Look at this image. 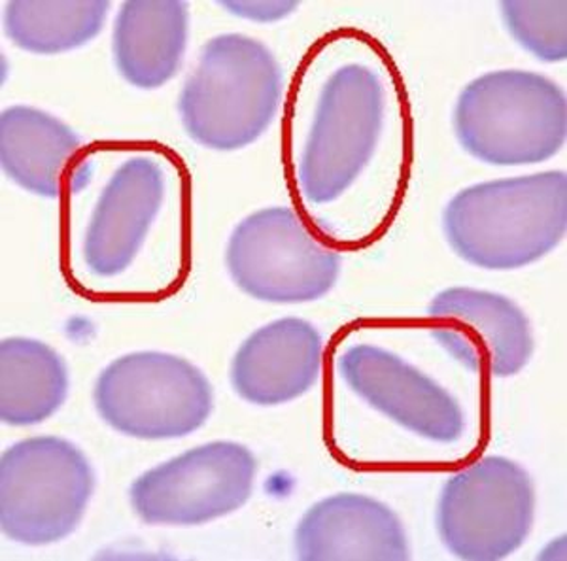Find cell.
<instances>
[{
  "label": "cell",
  "instance_id": "9c48e42d",
  "mask_svg": "<svg viewBox=\"0 0 567 561\" xmlns=\"http://www.w3.org/2000/svg\"><path fill=\"white\" fill-rule=\"evenodd\" d=\"M258 458L237 440H210L142 472L130 486L142 522L194 528L243 509L256 490Z\"/></svg>",
  "mask_w": 567,
  "mask_h": 561
},
{
  "label": "cell",
  "instance_id": "d6986e66",
  "mask_svg": "<svg viewBox=\"0 0 567 561\" xmlns=\"http://www.w3.org/2000/svg\"><path fill=\"white\" fill-rule=\"evenodd\" d=\"M502 21L511 39L542 63L567 59L566 0H503Z\"/></svg>",
  "mask_w": 567,
  "mask_h": 561
},
{
  "label": "cell",
  "instance_id": "4fadbf2b",
  "mask_svg": "<svg viewBox=\"0 0 567 561\" xmlns=\"http://www.w3.org/2000/svg\"><path fill=\"white\" fill-rule=\"evenodd\" d=\"M323 363V339L315 323L284 316L246 336L233 355V392L254 407H280L317 386Z\"/></svg>",
  "mask_w": 567,
  "mask_h": 561
},
{
  "label": "cell",
  "instance_id": "8992f818",
  "mask_svg": "<svg viewBox=\"0 0 567 561\" xmlns=\"http://www.w3.org/2000/svg\"><path fill=\"white\" fill-rule=\"evenodd\" d=\"M99 418L123 437L175 440L199 432L214 411V387L182 355L141 350L123 354L93 386Z\"/></svg>",
  "mask_w": 567,
  "mask_h": 561
},
{
  "label": "cell",
  "instance_id": "7a4b0ae2",
  "mask_svg": "<svg viewBox=\"0 0 567 561\" xmlns=\"http://www.w3.org/2000/svg\"><path fill=\"white\" fill-rule=\"evenodd\" d=\"M282 97V65L271 48L248 34L226 33L200 48L176 108L195 144L227 154L258 143Z\"/></svg>",
  "mask_w": 567,
  "mask_h": 561
},
{
  "label": "cell",
  "instance_id": "5b68a950",
  "mask_svg": "<svg viewBox=\"0 0 567 561\" xmlns=\"http://www.w3.org/2000/svg\"><path fill=\"white\" fill-rule=\"evenodd\" d=\"M97 488L87 454L58 435L18 440L0 458V529L8 541L48 547L80 528Z\"/></svg>",
  "mask_w": 567,
  "mask_h": 561
},
{
  "label": "cell",
  "instance_id": "30bf717a",
  "mask_svg": "<svg viewBox=\"0 0 567 561\" xmlns=\"http://www.w3.org/2000/svg\"><path fill=\"white\" fill-rule=\"evenodd\" d=\"M337 371L358 399L414 437L435 445L464 437L467 416L458 397L403 355L358 342L342 350Z\"/></svg>",
  "mask_w": 567,
  "mask_h": 561
},
{
  "label": "cell",
  "instance_id": "2e32d148",
  "mask_svg": "<svg viewBox=\"0 0 567 561\" xmlns=\"http://www.w3.org/2000/svg\"><path fill=\"white\" fill-rule=\"evenodd\" d=\"M80 136L50 112L12 104L0 114V165L8 180L27 194L55 199Z\"/></svg>",
  "mask_w": 567,
  "mask_h": 561
},
{
  "label": "cell",
  "instance_id": "6da1fadb",
  "mask_svg": "<svg viewBox=\"0 0 567 561\" xmlns=\"http://www.w3.org/2000/svg\"><path fill=\"white\" fill-rule=\"evenodd\" d=\"M452 252L483 271H518L555 252L567 232L564 170L477 181L443 208Z\"/></svg>",
  "mask_w": 567,
  "mask_h": 561
},
{
  "label": "cell",
  "instance_id": "e0dca14e",
  "mask_svg": "<svg viewBox=\"0 0 567 561\" xmlns=\"http://www.w3.org/2000/svg\"><path fill=\"white\" fill-rule=\"evenodd\" d=\"M69 392V365L48 342L31 336H8L0 342L2 424L39 426L61 411Z\"/></svg>",
  "mask_w": 567,
  "mask_h": 561
},
{
  "label": "cell",
  "instance_id": "9a60e30c",
  "mask_svg": "<svg viewBox=\"0 0 567 561\" xmlns=\"http://www.w3.org/2000/svg\"><path fill=\"white\" fill-rule=\"evenodd\" d=\"M192 13L182 0H127L112 27L117 74L135 90L154 91L175 80L186 55Z\"/></svg>",
  "mask_w": 567,
  "mask_h": 561
},
{
  "label": "cell",
  "instance_id": "3957f363",
  "mask_svg": "<svg viewBox=\"0 0 567 561\" xmlns=\"http://www.w3.org/2000/svg\"><path fill=\"white\" fill-rule=\"evenodd\" d=\"M452 129L465 154L484 165L550 162L566 146V91L542 72H484L460 91Z\"/></svg>",
  "mask_w": 567,
  "mask_h": 561
},
{
  "label": "cell",
  "instance_id": "ba28073f",
  "mask_svg": "<svg viewBox=\"0 0 567 561\" xmlns=\"http://www.w3.org/2000/svg\"><path fill=\"white\" fill-rule=\"evenodd\" d=\"M226 269L246 298L269 304L315 303L341 277V256L323 246L296 210L264 207L233 227Z\"/></svg>",
  "mask_w": 567,
  "mask_h": 561
},
{
  "label": "cell",
  "instance_id": "5bb4252c",
  "mask_svg": "<svg viewBox=\"0 0 567 561\" xmlns=\"http://www.w3.org/2000/svg\"><path fill=\"white\" fill-rule=\"evenodd\" d=\"M293 552L301 561H405L411 544L390 505L339 491L305 510L293 529Z\"/></svg>",
  "mask_w": 567,
  "mask_h": 561
},
{
  "label": "cell",
  "instance_id": "277c9868",
  "mask_svg": "<svg viewBox=\"0 0 567 561\" xmlns=\"http://www.w3.org/2000/svg\"><path fill=\"white\" fill-rule=\"evenodd\" d=\"M381 72L361 61L337 66L318 91L297 163V186L312 207L349 194L373 163L386 125Z\"/></svg>",
  "mask_w": 567,
  "mask_h": 561
},
{
  "label": "cell",
  "instance_id": "ac0fdd59",
  "mask_svg": "<svg viewBox=\"0 0 567 561\" xmlns=\"http://www.w3.org/2000/svg\"><path fill=\"white\" fill-rule=\"evenodd\" d=\"M109 0H10L2 13L4 34L33 55H61L103 33Z\"/></svg>",
  "mask_w": 567,
  "mask_h": 561
},
{
  "label": "cell",
  "instance_id": "52a82bcc",
  "mask_svg": "<svg viewBox=\"0 0 567 561\" xmlns=\"http://www.w3.org/2000/svg\"><path fill=\"white\" fill-rule=\"evenodd\" d=\"M534 478L515 459L486 456L446 478L435 528L462 561H502L523 549L534 529Z\"/></svg>",
  "mask_w": 567,
  "mask_h": 561
},
{
  "label": "cell",
  "instance_id": "7c38bea8",
  "mask_svg": "<svg viewBox=\"0 0 567 561\" xmlns=\"http://www.w3.org/2000/svg\"><path fill=\"white\" fill-rule=\"evenodd\" d=\"M167 176L162 163L135 155L110 175L99 194L82 240L91 277L114 280L130 271L162 214Z\"/></svg>",
  "mask_w": 567,
  "mask_h": 561
},
{
  "label": "cell",
  "instance_id": "ffe728a7",
  "mask_svg": "<svg viewBox=\"0 0 567 561\" xmlns=\"http://www.w3.org/2000/svg\"><path fill=\"white\" fill-rule=\"evenodd\" d=\"M219 7L237 15L240 20L254 23H277L288 18L299 8L296 0H224Z\"/></svg>",
  "mask_w": 567,
  "mask_h": 561
},
{
  "label": "cell",
  "instance_id": "8fae6325",
  "mask_svg": "<svg viewBox=\"0 0 567 561\" xmlns=\"http://www.w3.org/2000/svg\"><path fill=\"white\" fill-rule=\"evenodd\" d=\"M427 318L433 341L471 373L511 378L534 357L529 318L497 291L451 285L430 301Z\"/></svg>",
  "mask_w": 567,
  "mask_h": 561
}]
</instances>
